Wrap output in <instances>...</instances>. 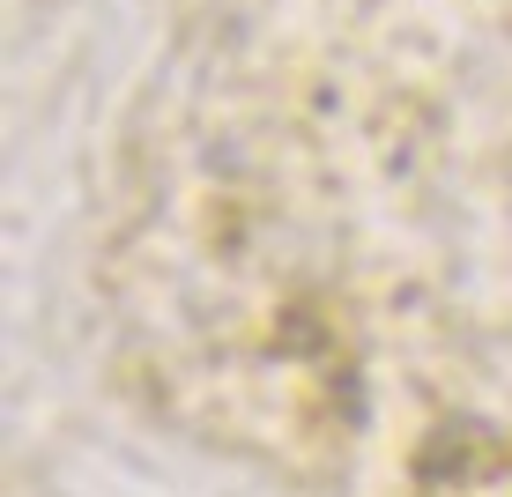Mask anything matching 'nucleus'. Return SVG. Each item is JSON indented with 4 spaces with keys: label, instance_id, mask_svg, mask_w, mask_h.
Instances as JSON below:
<instances>
[{
    "label": "nucleus",
    "instance_id": "f257e3e1",
    "mask_svg": "<svg viewBox=\"0 0 512 497\" xmlns=\"http://www.w3.org/2000/svg\"><path fill=\"white\" fill-rule=\"evenodd\" d=\"M409 497H512V431L446 416L409 453Z\"/></svg>",
    "mask_w": 512,
    "mask_h": 497
}]
</instances>
